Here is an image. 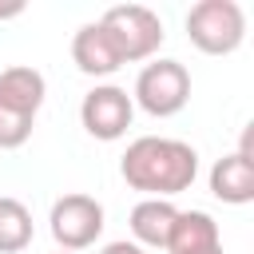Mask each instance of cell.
<instances>
[{
	"instance_id": "6da1fadb",
	"label": "cell",
	"mask_w": 254,
	"mask_h": 254,
	"mask_svg": "<svg viewBox=\"0 0 254 254\" xmlns=\"http://www.w3.org/2000/svg\"><path fill=\"white\" fill-rule=\"evenodd\" d=\"M119 175L131 190H143L147 198H171L190 190V183L198 179V151L183 139L139 135L135 143H127Z\"/></svg>"
},
{
	"instance_id": "7a4b0ae2",
	"label": "cell",
	"mask_w": 254,
	"mask_h": 254,
	"mask_svg": "<svg viewBox=\"0 0 254 254\" xmlns=\"http://www.w3.org/2000/svg\"><path fill=\"white\" fill-rule=\"evenodd\" d=\"M187 40L206 56H230L246 40V12L238 0H198L187 12Z\"/></svg>"
},
{
	"instance_id": "3957f363",
	"label": "cell",
	"mask_w": 254,
	"mask_h": 254,
	"mask_svg": "<svg viewBox=\"0 0 254 254\" xmlns=\"http://www.w3.org/2000/svg\"><path fill=\"white\" fill-rule=\"evenodd\" d=\"M103 32L111 36L115 52L123 64H139V60H151L163 44V20L159 12H151L147 4H115L99 16Z\"/></svg>"
},
{
	"instance_id": "277c9868",
	"label": "cell",
	"mask_w": 254,
	"mask_h": 254,
	"mask_svg": "<svg viewBox=\"0 0 254 254\" xmlns=\"http://www.w3.org/2000/svg\"><path fill=\"white\" fill-rule=\"evenodd\" d=\"M190 99V71L179 60H151L139 75H135V91L131 103H139L147 115L167 119L179 115Z\"/></svg>"
},
{
	"instance_id": "5b68a950",
	"label": "cell",
	"mask_w": 254,
	"mask_h": 254,
	"mask_svg": "<svg viewBox=\"0 0 254 254\" xmlns=\"http://www.w3.org/2000/svg\"><path fill=\"white\" fill-rule=\"evenodd\" d=\"M48 226H52V238H56L60 250H67V254L87 250L103 234V202L91 198V194L71 190V194H64V198L52 202Z\"/></svg>"
},
{
	"instance_id": "8992f818",
	"label": "cell",
	"mask_w": 254,
	"mask_h": 254,
	"mask_svg": "<svg viewBox=\"0 0 254 254\" xmlns=\"http://www.w3.org/2000/svg\"><path fill=\"white\" fill-rule=\"evenodd\" d=\"M131 119H135V103H131V95H127L123 87H115V83H95V87L83 95V103H79V123H83V131H87L91 139H99V143L123 139L127 127H131Z\"/></svg>"
},
{
	"instance_id": "52a82bcc",
	"label": "cell",
	"mask_w": 254,
	"mask_h": 254,
	"mask_svg": "<svg viewBox=\"0 0 254 254\" xmlns=\"http://www.w3.org/2000/svg\"><path fill=\"white\" fill-rule=\"evenodd\" d=\"M250 127L242 135V147L222 155L214 167H210V194L218 202H230V206H246L254 202V155H250Z\"/></svg>"
},
{
	"instance_id": "ba28073f",
	"label": "cell",
	"mask_w": 254,
	"mask_h": 254,
	"mask_svg": "<svg viewBox=\"0 0 254 254\" xmlns=\"http://www.w3.org/2000/svg\"><path fill=\"white\" fill-rule=\"evenodd\" d=\"M44 95H48V83L36 67L28 64H12L0 71V107L24 115V119H36V111L44 107Z\"/></svg>"
},
{
	"instance_id": "9c48e42d",
	"label": "cell",
	"mask_w": 254,
	"mask_h": 254,
	"mask_svg": "<svg viewBox=\"0 0 254 254\" xmlns=\"http://www.w3.org/2000/svg\"><path fill=\"white\" fill-rule=\"evenodd\" d=\"M71 60L83 75H111V71L123 67V60H119V52H115V44H111V36L103 32L99 20L83 24L71 36Z\"/></svg>"
},
{
	"instance_id": "30bf717a",
	"label": "cell",
	"mask_w": 254,
	"mask_h": 254,
	"mask_svg": "<svg viewBox=\"0 0 254 254\" xmlns=\"http://www.w3.org/2000/svg\"><path fill=\"white\" fill-rule=\"evenodd\" d=\"M218 246H222V234H218V222L206 210H179L163 250H171V254H206V250H218Z\"/></svg>"
},
{
	"instance_id": "8fae6325",
	"label": "cell",
	"mask_w": 254,
	"mask_h": 254,
	"mask_svg": "<svg viewBox=\"0 0 254 254\" xmlns=\"http://www.w3.org/2000/svg\"><path fill=\"white\" fill-rule=\"evenodd\" d=\"M175 218H179V206L171 202V198H143V202H135V210H131V242L135 246H167V238H171V226H175Z\"/></svg>"
},
{
	"instance_id": "7c38bea8",
	"label": "cell",
	"mask_w": 254,
	"mask_h": 254,
	"mask_svg": "<svg viewBox=\"0 0 254 254\" xmlns=\"http://www.w3.org/2000/svg\"><path fill=\"white\" fill-rule=\"evenodd\" d=\"M32 210L12 198V194H0V254H20L32 246Z\"/></svg>"
},
{
	"instance_id": "4fadbf2b",
	"label": "cell",
	"mask_w": 254,
	"mask_h": 254,
	"mask_svg": "<svg viewBox=\"0 0 254 254\" xmlns=\"http://www.w3.org/2000/svg\"><path fill=\"white\" fill-rule=\"evenodd\" d=\"M32 123H36V119H24V115L0 107V151H16V147H24L28 135H32Z\"/></svg>"
},
{
	"instance_id": "5bb4252c",
	"label": "cell",
	"mask_w": 254,
	"mask_h": 254,
	"mask_svg": "<svg viewBox=\"0 0 254 254\" xmlns=\"http://www.w3.org/2000/svg\"><path fill=\"white\" fill-rule=\"evenodd\" d=\"M99 254H147L143 246H135V242H127V238H119V242H107Z\"/></svg>"
},
{
	"instance_id": "9a60e30c",
	"label": "cell",
	"mask_w": 254,
	"mask_h": 254,
	"mask_svg": "<svg viewBox=\"0 0 254 254\" xmlns=\"http://www.w3.org/2000/svg\"><path fill=\"white\" fill-rule=\"evenodd\" d=\"M24 12V0H0V20H16Z\"/></svg>"
},
{
	"instance_id": "2e32d148",
	"label": "cell",
	"mask_w": 254,
	"mask_h": 254,
	"mask_svg": "<svg viewBox=\"0 0 254 254\" xmlns=\"http://www.w3.org/2000/svg\"><path fill=\"white\" fill-rule=\"evenodd\" d=\"M206 254H226V250H222V246H218V250H206Z\"/></svg>"
},
{
	"instance_id": "e0dca14e",
	"label": "cell",
	"mask_w": 254,
	"mask_h": 254,
	"mask_svg": "<svg viewBox=\"0 0 254 254\" xmlns=\"http://www.w3.org/2000/svg\"><path fill=\"white\" fill-rule=\"evenodd\" d=\"M60 254H67V250H60Z\"/></svg>"
}]
</instances>
